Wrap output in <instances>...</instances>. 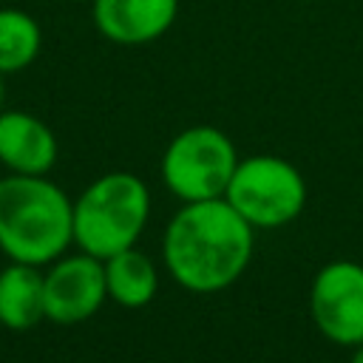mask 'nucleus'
<instances>
[{
    "label": "nucleus",
    "instance_id": "obj_3",
    "mask_svg": "<svg viewBox=\"0 0 363 363\" xmlns=\"http://www.w3.org/2000/svg\"><path fill=\"white\" fill-rule=\"evenodd\" d=\"M147 218V184L128 170L102 173L74 199V247L105 261L136 247Z\"/></svg>",
    "mask_w": 363,
    "mask_h": 363
},
{
    "label": "nucleus",
    "instance_id": "obj_6",
    "mask_svg": "<svg viewBox=\"0 0 363 363\" xmlns=\"http://www.w3.org/2000/svg\"><path fill=\"white\" fill-rule=\"evenodd\" d=\"M309 318L337 346L363 343V264L337 258L323 264L309 286Z\"/></svg>",
    "mask_w": 363,
    "mask_h": 363
},
{
    "label": "nucleus",
    "instance_id": "obj_4",
    "mask_svg": "<svg viewBox=\"0 0 363 363\" xmlns=\"http://www.w3.org/2000/svg\"><path fill=\"white\" fill-rule=\"evenodd\" d=\"M224 199L255 230H278L306 207V179L284 156L255 153L238 159Z\"/></svg>",
    "mask_w": 363,
    "mask_h": 363
},
{
    "label": "nucleus",
    "instance_id": "obj_13",
    "mask_svg": "<svg viewBox=\"0 0 363 363\" xmlns=\"http://www.w3.org/2000/svg\"><path fill=\"white\" fill-rule=\"evenodd\" d=\"M349 363H363V343L360 346H354V354H352V360Z\"/></svg>",
    "mask_w": 363,
    "mask_h": 363
},
{
    "label": "nucleus",
    "instance_id": "obj_9",
    "mask_svg": "<svg viewBox=\"0 0 363 363\" xmlns=\"http://www.w3.org/2000/svg\"><path fill=\"white\" fill-rule=\"evenodd\" d=\"M60 145L54 130L28 111H0V167L20 176H48Z\"/></svg>",
    "mask_w": 363,
    "mask_h": 363
},
{
    "label": "nucleus",
    "instance_id": "obj_7",
    "mask_svg": "<svg viewBox=\"0 0 363 363\" xmlns=\"http://www.w3.org/2000/svg\"><path fill=\"white\" fill-rule=\"evenodd\" d=\"M45 320L57 326H77L94 318L108 301L102 258L88 252H65L43 267Z\"/></svg>",
    "mask_w": 363,
    "mask_h": 363
},
{
    "label": "nucleus",
    "instance_id": "obj_5",
    "mask_svg": "<svg viewBox=\"0 0 363 363\" xmlns=\"http://www.w3.org/2000/svg\"><path fill=\"white\" fill-rule=\"evenodd\" d=\"M235 167L238 150L216 125H190L179 130L162 153V182L182 204L224 199Z\"/></svg>",
    "mask_w": 363,
    "mask_h": 363
},
{
    "label": "nucleus",
    "instance_id": "obj_2",
    "mask_svg": "<svg viewBox=\"0 0 363 363\" xmlns=\"http://www.w3.org/2000/svg\"><path fill=\"white\" fill-rule=\"evenodd\" d=\"M74 244V199L48 176L0 179V252L45 267Z\"/></svg>",
    "mask_w": 363,
    "mask_h": 363
},
{
    "label": "nucleus",
    "instance_id": "obj_14",
    "mask_svg": "<svg viewBox=\"0 0 363 363\" xmlns=\"http://www.w3.org/2000/svg\"><path fill=\"white\" fill-rule=\"evenodd\" d=\"M3 99H6V77L0 74V111H3Z\"/></svg>",
    "mask_w": 363,
    "mask_h": 363
},
{
    "label": "nucleus",
    "instance_id": "obj_8",
    "mask_svg": "<svg viewBox=\"0 0 363 363\" xmlns=\"http://www.w3.org/2000/svg\"><path fill=\"white\" fill-rule=\"evenodd\" d=\"M179 0H94V28L116 45H147L170 31Z\"/></svg>",
    "mask_w": 363,
    "mask_h": 363
},
{
    "label": "nucleus",
    "instance_id": "obj_1",
    "mask_svg": "<svg viewBox=\"0 0 363 363\" xmlns=\"http://www.w3.org/2000/svg\"><path fill=\"white\" fill-rule=\"evenodd\" d=\"M255 227H250L227 199L184 201L162 235V261L170 278L196 295L233 286L250 267Z\"/></svg>",
    "mask_w": 363,
    "mask_h": 363
},
{
    "label": "nucleus",
    "instance_id": "obj_10",
    "mask_svg": "<svg viewBox=\"0 0 363 363\" xmlns=\"http://www.w3.org/2000/svg\"><path fill=\"white\" fill-rule=\"evenodd\" d=\"M40 320H45L43 267L9 261L0 269V326L26 332Z\"/></svg>",
    "mask_w": 363,
    "mask_h": 363
},
{
    "label": "nucleus",
    "instance_id": "obj_12",
    "mask_svg": "<svg viewBox=\"0 0 363 363\" xmlns=\"http://www.w3.org/2000/svg\"><path fill=\"white\" fill-rule=\"evenodd\" d=\"M43 48V28L26 9H0V74H17L28 68Z\"/></svg>",
    "mask_w": 363,
    "mask_h": 363
},
{
    "label": "nucleus",
    "instance_id": "obj_11",
    "mask_svg": "<svg viewBox=\"0 0 363 363\" xmlns=\"http://www.w3.org/2000/svg\"><path fill=\"white\" fill-rule=\"evenodd\" d=\"M105 267V289L108 301L125 309L147 306L159 292V269L153 258L136 247H128L102 261Z\"/></svg>",
    "mask_w": 363,
    "mask_h": 363
}]
</instances>
